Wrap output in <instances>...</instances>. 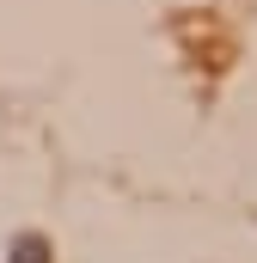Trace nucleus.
Listing matches in <instances>:
<instances>
[{"label":"nucleus","instance_id":"nucleus-1","mask_svg":"<svg viewBox=\"0 0 257 263\" xmlns=\"http://www.w3.org/2000/svg\"><path fill=\"white\" fill-rule=\"evenodd\" d=\"M12 263H43V239H19V251H12Z\"/></svg>","mask_w":257,"mask_h":263}]
</instances>
